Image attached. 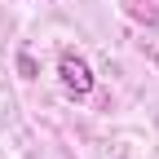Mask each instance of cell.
I'll use <instances>...</instances> for the list:
<instances>
[{
    "label": "cell",
    "instance_id": "obj_1",
    "mask_svg": "<svg viewBox=\"0 0 159 159\" xmlns=\"http://www.w3.org/2000/svg\"><path fill=\"white\" fill-rule=\"evenodd\" d=\"M57 80H62V93L71 97V102H84V97L93 93V66L84 53L75 49H62L57 53Z\"/></svg>",
    "mask_w": 159,
    "mask_h": 159
}]
</instances>
